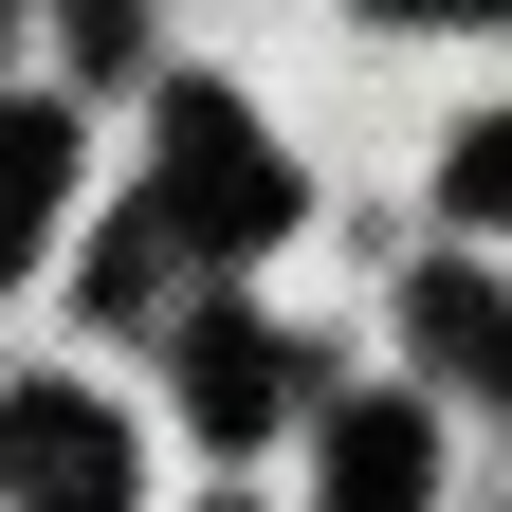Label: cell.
I'll return each instance as SVG.
<instances>
[{"instance_id": "52a82bcc", "label": "cell", "mask_w": 512, "mask_h": 512, "mask_svg": "<svg viewBox=\"0 0 512 512\" xmlns=\"http://www.w3.org/2000/svg\"><path fill=\"white\" fill-rule=\"evenodd\" d=\"M458 220H512V110L458 128Z\"/></svg>"}, {"instance_id": "5b68a950", "label": "cell", "mask_w": 512, "mask_h": 512, "mask_svg": "<svg viewBox=\"0 0 512 512\" xmlns=\"http://www.w3.org/2000/svg\"><path fill=\"white\" fill-rule=\"evenodd\" d=\"M183 403H202V439H256V421H275V403H293V366H275V348H256V330H238V311H220V330H202V348H183Z\"/></svg>"}, {"instance_id": "8992f818", "label": "cell", "mask_w": 512, "mask_h": 512, "mask_svg": "<svg viewBox=\"0 0 512 512\" xmlns=\"http://www.w3.org/2000/svg\"><path fill=\"white\" fill-rule=\"evenodd\" d=\"M421 366H439V384H512V311H494L476 275H421Z\"/></svg>"}, {"instance_id": "6da1fadb", "label": "cell", "mask_w": 512, "mask_h": 512, "mask_svg": "<svg viewBox=\"0 0 512 512\" xmlns=\"http://www.w3.org/2000/svg\"><path fill=\"white\" fill-rule=\"evenodd\" d=\"M147 238H165V256H256V238H293V165L256 147V110H238V92H165Z\"/></svg>"}, {"instance_id": "7a4b0ae2", "label": "cell", "mask_w": 512, "mask_h": 512, "mask_svg": "<svg viewBox=\"0 0 512 512\" xmlns=\"http://www.w3.org/2000/svg\"><path fill=\"white\" fill-rule=\"evenodd\" d=\"M0 494L19 512H128V421L92 384H19L0 403Z\"/></svg>"}, {"instance_id": "277c9868", "label": "cell", "mask_w": 512, "mask_h": 512, "mask_svg": "<svg viewBox=\"0 0 512 512\" xmlns=\"http://www.w3.org/2000/svg\"><path fill=\"white\" fill-rule=\"evenodd\" d=\"M55 220H74V128H55V110H0V275H37Z\"/></svg>"}, {"instance_id": "3957f363", "label": "cell", "mask_w": 512, "mask_h": 512, "mask_svg": "<svg viewBox=\"0 0 512 512\" xmlns=\"http://www.w3.org/2000/svg\"><path fill=\"white\" fill-rule=\"evenodd\" d=\"M421 494H439L421 403H330V512H421Z\"/></svg>"}]
</instances>
